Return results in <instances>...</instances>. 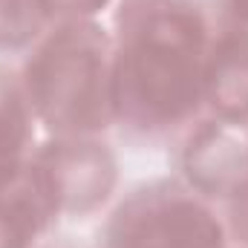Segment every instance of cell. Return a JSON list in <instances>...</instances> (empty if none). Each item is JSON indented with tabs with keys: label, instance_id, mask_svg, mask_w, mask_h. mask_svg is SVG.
<instances>
[{
	"label": "cell",
	"instance_id": "obj_1",
	"mask_svg": "<svg viewBox=\"0 0 248 248\" xmlns=\"http://www.w3.org/2000/svg\"><path fill=\"white\" fill-rule=\"evenodd\" d=\"M217 26V0H116L110 38L122 136L162 144L205 116V72Z\"/></svg>",
	"mask_w": 248,
	"mask_h": 248
},
{
	"label": "cell",
	"instance_id": "obj_2",
	"mask_svg": "<svg viewBox=\"0 0 248 248\" xmlns=\"http://www.w3.org/2000/svg\"><path fill=\"white\" fill-rule=\"evenodd\" d=\"M20 81L46 136H104L116 127L113 38L98 20H63L23 58Z\"/></svg>",
	"mask_w": 248,
	"mask_h": 248
},
{
	"label": "cell",
	"instance_id": "obj_3",
	"mask_svg": "<svg viewBox=\"0 0 248 248\" xmlns=\"http://www.w3.org/2000/svg\"><path fill=\"white\" fill-rule=\"evenodd\" d=\"M98 248H231L219 211L182 176L130 187L98 228Z\"/></svg>",
	"mask_w": 248,
	"mask_h": 248
},
{
	"label": "cell",
	"instance_id": "obj_4",
	"mask_svg": "<svg viewBox=\"0 0 248 248\" xmlns=\"http://www.w3.org/2000/svg\"><path fill=\"white\" fill-rule=\"evenodd\" d=\"M32 162L61 219L98 214L119 187V156L101 136H46Z\"/></svg>",
	"mask_w": 248,
	"mask_h": 248
},
{
	"label": "cell",
	"instance_id": "obj_5",
	"mask_svg": "<svg viewBox=\"0 0 248 248\" xmlns=\"http://www.w3.org/2000/svg\"><path fill=\"white\" fill-rule=\"evenodd\" d=\"M176 165L187 185L217 205L248 182V133L202 116L179 136Z\"/></svg>",
	"mask_w": 248,
	"mask_h": 248
},
{
	"label": "cell",
	"instance_id": "obj_6",
	"mask_svg": "<svg viewBox=\"0 0 248 248\" xmlns=\"http://www.w3.org/2000/svg\"><path fill=\"white\" fill-rule=\"evenodd\" d=\"M205 116L248 130V23L219 15L208 72Z\"/></svg>",
	"mask_w": 248,
	"mask_h": 248
},
{
	"label": "cell",
	"instance_id": "obj_7",
	"mask_svg": "<svg viewBox=\"0 0 248 248\" xmlns=\"http://www.w3.org/2000/svg\"><path fill=\"white\" fill-rule=\"evenodd\" d=\"M58 219L32 156L0 176V248H38Z\"/></svg>",
	"mask_w": 248,
	"mask_h": 248
},
{
	"label": "cell",
	"instance_id": "obj_8",
	"mask_svg": "<svg viewBox=\"0 0 248 248\" xmlns=\"http://www.w3.org/2000/svg\"><path fill=\"white\" fill-rule=\"evenodd\" d=\"M38 130L20 72L0 63V176L12 173L35 153Z\"/></svg>",
	"mask_w": 248,
	"mask_h": 248
},
{
	"label": "cell",
	"instance_id": "obj_9",
	"mask_svg": "<svg viewBox=\"0 0 248 248\" xmlns=\"http://www.w3.org/2000/svg\"><path fill=\"white\" fill-rule=\"evenodd\" d=\"M58 26L46 0H0V55L29 52Z\"/></svg>",
	"mask_w": 248,
	"mask_h": 248
},
{
	"label": "cell",
	"instance_id": "obj_10",
	"mask_svg": "<svg viewBox=\"0 0 248 248\" xmlns=\"http://www.w3.org/2000/svg\"><path fill=\"white\" fill-rule=\"evenodd\" d=\"M222 225L234 248H248V182L222 199Z\"/></svg>",
	"mask_w": 248,
	"mask_h": 248
},
{
	"label": "cell",
	"instance_id": "obj_11",
	"mask_svg": "<svg viewBox=\"0 0 248 248\" xmlns=\"http://www.w3.org/2000/svg\"><path fill=\"white\" fill-rule=\"evenodd\" d=\"M55 20H98V15L116 0H46Z\"/></svg>",
	"mask_w": 248,
	"mask_h": 248
},
{
	"label": "cell",
	"instance_id": "obj_12",
	"mask_svg": "<svg viewBox=\"0 0 248 248\" xmlns=\"http://www.w3.org/2000/svg\"><path fill=\"white\" fill-rule=\"evenodd\" d=\"M217 3H219V15L248 23V0H217Z\"/></svg>",
	"mask_w": 248,
	"mask_h": 248
}]
</instances>
